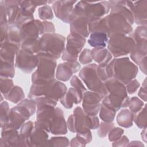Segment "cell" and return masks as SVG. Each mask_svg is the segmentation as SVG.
Segmentation results:
<instances>
[{
  "instance_id": "12",
  "label": "cell",
  "mask_w": 147,
  "mask_h": 147,
  "mask_svg": "<svg viewBox=\"0 0 147 147\" xmlns=\"http://www.w3.org/2000/svg\"><path fill=\"white\" fill-rule=\"evenodd\" d=\"M83 99V93L76 88H71L68 92L60 99L61 103L64 107L70 109L72 107L73 103H79Z\"/></svg>"
},
{
  "instance_id": "1",
  "label": "cell",
  "mask_w": 147,
  "mask_h": 147,
  "mask_svg": "<svg viewBox=\"0 0 147 147\" xmlns=\"http://www.w3.org/2000/svg\"><path fill=\"white\" fill-rule=\"evenodd\" d=\"M64 41L65 38L61 35L46 33L37 40L33 51L36 55L56 59L64 49Z\"/></svg>"
},
{
  "instance_id": "14",
  "label": "cell",
  "mask_w": 147,
  "mask_h": 147,
  "mask_svg": "<svg viewBox=\"0 0 147 147\" xmlns=\"http://www.w3.org/2000/svg\"><path fill=\"white\" fill-rule=\"evenodd\" d=\"M92 59L99 64V66H106L112 56L107 50L103 48H96L91 51Z\"/></svg>"
},
{
  "instance_id": "17",
  "label": "cell",
  "mask_w": 147,
  "mask_h": 147,
  "mask_svg": "<svg viewBox=\"0 0 147 147\" xmlns=\"http://www.w3.org/2000/svg\"><path fill=\"white\" fill-rule=\"evenodd\" d=\"M4 96L13 103H17L24 98V94L20 87L15 86L7 94L4 95Z\"/></svg>"
},
{
  "instance_id": "8",
  "label": "cell",
  "mask_w": 147,
  "mask_h": 147,
  "mask_svg": "<svg viewBox=\"0 0 147 147\" xmlns=\"http://www.w3.org/2000/svg\"><path fill=\"white\" fill-rule=\"evenodd\" d=\"M34 52L22 49L17 53L16 66L24 72H29L38 65V56L34 55Z\"/></svg>"
},
{
  "instance_id": "24",
  "label": "cell",
  "mask_w": 147,
  "mask_h": 147,
  "mask_svg": "<svg viewBox=\"0 0 147 147\" xmlns=\"http://www.w3.org/2000/svg\"><path fill=\"white\" fill-rule=\"evenodd\" d=\"M91 51L89 49H86L82 53L79 57V60L82 64H86L91 62L92 60V57L90 56Z\"/></svg>"
},
{
  "instance_id": "3",
  "label": "cell",
  "mask_w": 147,
  "mask_h": 147,
  "mask_svg": "<svg viewBox=\"0 0 147 147\" xmlns=\"http://www.w3.org/2000/svg\"><path fill=\"white\" fill-rule=\"evenodd\" d=\"M109 2L79 1L74 8V17L82 16L90 22L101 18L110 10Z\"/></svg>"
},
{
  "instance_id": "26",
  "label": "cell",
  "mask_w": 147,
  "mask_h": 147,
  "mask_svg": "<svg viewBox=\"0 0 147 147\" xmlns=\"http://www.w3.org/2000/svg\"><path fill=\"white\" fill-rule=\"evenodd\" d=\"M123 130H122L120 128H114L113 130H111V131L109 135V140L112 141V140H115L117 139V136L120 137L121 135L122 134Z\"/></svg>"
},
{
  "instance_id": "11",
  "label": "cell",
  "mask_w": 147,
  "mask_h": 147,
  "mask_svg": "<svg viewBox=\"0 0 147 147\" xmlns=\"http://www.w3.org/2000/svg\"><path fill=\"white\" fill-rule=\"evenodd\" d=\"M80 67V64L76 61L60 64L57 68L56 78L59 80L67 81L69 80L73 73L79 70Z\"/></svg>"
},
{
  "instance_id": "2",
  "label": "cell",
  "mask_w": 147,
  "mask_h": 147,
  "mask_svg": "<svg viewBox=\"0 0 147 147\" xmlns=\"http://www.w3.org/2000/svg\"><path fill=\"white\" fill-rule=\"evenodd\" d=\"M109 78H114L126 84L137 75V67L127 57L114 59L106 66Z\"/></svg>"
},
{
  "instance_id": "13",
  "label": "cell",
  "mask_w": 147,
  "mask_h": 147,
  "mask_svg": "<svg viewBox=\"0 0 147 147\" xmlns=\"http://www.w3.org/2000/svg\"><path fill=\"white\" fill-rule=\"evenodd\" d=\"M144 1H137L133 3V14L135 16L136 22L138 24H146V2Z\"/></svg>"
},
{
  "instance_id": "19",
  "label": "cell",
  "mask_w": 147,
  "mask_h": 147,
  "mask_svg": "<svg viewBox=\"0 0 147 147\" xmlns=\"http://www.w3.org/2000/svg\"><path fill=\"white\" fill-rule=\"evenodd\" d=\"M14 75V65L8 64H1V76L4 78H13Z\"/></svg>"
},
{
  "instance_id": "21",
  "label": "cell",
  "mask_w": 147,
  "mask_h": 147,
  "mask_svg": "<svg viewBox=\"0 0 147 147\" xmlns=\"http://www.w3.org/2000/svg\"><path fill=\"white\" fill-rule=\"evenodd\" d=\"M39 17L42 20L52 19L53 17L51 7L49 6L40 7L38 9Z\"/></svg>"
},
{
  "instance_id": "25",
  "label": "cell",
  "mask_w": 147,
  "mask_h": 147,
  "mask_svg": "<svg viewBox=\"0 0 147 147\" xmlns=\"http://www.w3.org/2000/svg\"><path fill=\"white\" fill-rule=\"evenodd\" d=\"M71 84L73 87H74L76 90L82 92V93L83 92V91H86L85 87L82 84V82L79 80V79H78V77L76 76H73L72 80H71Z\"/></svg>"
},
{
  "instance_id": "22",
  "label": "cell",
  "mask_w": 147,
  "mask_h": 147,
  "mask_svg": "<svg viewBox=\"0 0 147 147\" xmlns=\"http://www.w3.org/2000/svg\"><path fill=\"white\" fill-rule=\"evenodd\" d=\"M9 106L6 102H2L1 104V127H3L6 124L7 118L9 114Z\"/></svg>"
},
{
  "instance_id": "5",
  "label": "cell",
  "mask_w": 147,
  "mask_h": 147,
  "mask_svg": "<svg viewBox=\"0 0 147 147\" xmlns=\"http://www.w3.org/2000/svg\"><path fill=\"white\" fill-rule=\"evenodd\" d=\"M38 56V68L32 76V80L33 84H41L53 79L56 62V59L52 57L44 55Z\"/></svg>"
},
{
  "instance_id": "9",
  "label": "cell",
  "mask_w": 147,
  "mask_h": 147,
  "mask_svg": "<svg viewBox=\"0 0 147 147\" xmlns=\"http://www.w3.org/2000/svg\"><path fill=\"white\" fill-rule=\"evenodd\" d=\"M76 2L73 1H55L53 8L56 16L65 22H71L74 17L73 5Z\"/></svg>"
},
{
  "instance_id": "18",
  "label": "cell",
  "mask_w": 147,
  "mask_h": 147,
  "mask_svg": "<svg viewBox=\"0 0 147 147\" xmlns=\"http://www.w3.org/2000/svg\"><path fill=\"white\" fill-rule=\"evenodd\" d=\"M115 114V110L110 109L102 104L100 107V117L102 119V120L106 122H111L114 118Z\"/></svg>"
},
{
  "instance_id": "23",
  "label": "cell",
  "mask_w": 147,
  "mask_h": 147,
  "mask_svg": "<svg viewBox=\"0 0 147 147\" xmlns=\"http://www.w3.org/2000/svg\"><path fill=\"white\" fill-rule=\"evenodd\" d=\"M130 101L131 102H130V104H129V106L130 107L131 111L134 113L140 111L139 110L142 107L143 103L136 97L132 98Z\"/></svg>"
},
{
  "instance_id": "7",
  "label": "cell",
  "mask_w": 147,
  "mask_h": 147,
  "mask_svg": "<svg viewBox=\"0 0 147 147\" xmlns=\"http://www.w3.org/2000/svg\"><path fill=\"white\" fill-rule=\"evenodd\" d=\"M85 41L83 37L71 33L67 37L66 49L63 51V60H68L69 62L76 61L78 55L83 47Z\"/></svg>"
},
{
  "instance_id": "16",
  "label": "cell",
  "mask_w": 147,
  "mask_h": 147,
  "mask_svg": "<svg viewBox=\"0 0 147 147\" xmlns=\"http://www.w3.org/2000/svg\"><path fill=\"white\" fill-rule=\"evenodd\" d=\"M134 119L133 113L128 110H122L117 116V121L118 125L123 127H130L132 125V121Z\"/></svg>"
},
{
  "instance_id": "15",
  "label": "cell",
  "mask_w": 147,
  "mask_h": 147,
  "mask_svg": "<svg viewBox=\"0 0 147 147\" xmlns=\"http://www.w3.org/2000/svg\"><path fill=\"white\" fill-rule=\"evenodd\" d=\"M92 47L96 48H103L108 42V36L106 33L99 32H92L88 41Z\"/></svg>"
},
{
  "instance_id": "20",
  "label": "cell",
  "mask_w": 147,
  "mask_h": 147,
  "mask_svg": "<svg viewBox=\"0 0 147 147\" xmlns=\"http://www.w3.org/2000/svg\"><path fill=\"white\" fill-rule=\"evenodd\" d=\"M13 82L11 79L7 78H1V90L2 94L6 95L7 94L11 89L13 86Z\"/></svg>"
},
{
  "instance_id": "6",
  "label": "cell",
  "mask_w": 147,
  "mask_h": 147,
  "mask_svg": "<svg viewBox=\"0 0 147 147\" xmlns=\"http://www.w3.org/2000/svg\"><path fill=\"white\" fill-rule=\"evenodd\" d=\"M134 40L124 34H114L108 41V48L115 57L127 55L134 48Z\"/></svg>"
},
{
  "instance_id": "27",
  "label": "cell",
  "mask_w": 147,
  "mask_h": 147,
  "mask_svg": "<svg viewBox=\"0 0 147 147\" xmlns=\"http://www.w3.org/2000/svg\"><path fill=\"white\" fill-rule=\"evenodd\" d=\"M129 83H130L129 84H128L127 86V91H129L128 92L129 94H133L135 92V91L139 87L140 84H139L138 82H137L136 80H133Z\"/></svg>"
},
{
  "instance_id": "10",
  "label": "cell",
  "mask_w": 147,
  "mask_h": 147,
  "mask_svg": "<svg viewBox=\"0 0 147 147\" xmlns=\"http://www.w3.org/2000/svg\"><path fill=\"white\" fill-rule=\"evenodd\" d=\"M101 99L96 92L88 91L84 93L83 107L87 114L95 116L98 113Z\"/></svg>"
},
{
  "instance_id": "4",
  "label": "cell",
  "mask_w": 147,
  "mask_h": 147,
  "mask_svg": "<svg viewBox=\"0 0 147 147\" xmlns=\"http://www.w3.org/2000/svg\"><path fill=\"white\" fill-rule=\"evenodd\" d=\"M97 68L98 66L95 64H90L80 71L79 76L90 90L94 92H98L102 98L107 96L108 91L99 75Z\"/></svg>"
}]
</instances>
